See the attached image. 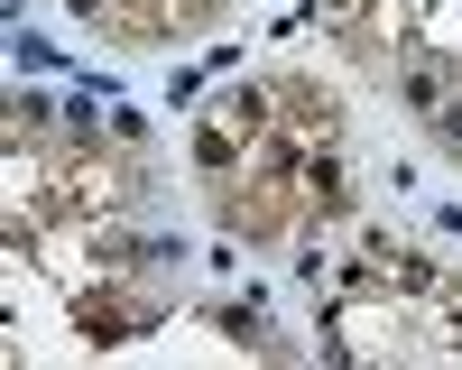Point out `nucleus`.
<instances>
[{"mask_svg":"<svg viewBox=\"0 0 462 370\" xmlns=\"http://www.w3.org/2000/svg\"><path fill=\"white\" fill-rule=\"evenodd\" d=\"M435 121H444V139H453V148H462V102H453V111H435Z\"/></svg>","mask_w":462,"mask_h":370,"instance_id":"1","label":"nucleus"}]
</instances>
